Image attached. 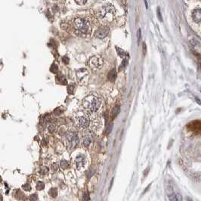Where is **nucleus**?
I'll use <instances>...</instances> for the list:
<instances>
[{"instance_id":"nucleus-1","label":"nucleus","mask_w":201,"mask_h":201,"mask_svg":"<svg viewBox=\"0 0 201 201\" xmlns=\"http://www.w3.org/2000/svg\"><path fill=\"white\" fill-rule=\"evenodd\" d=\"M61 27L76 37H86L91 35L93 26L89 18L76 16L63 20L61 22Z\"/></svg>"},{"instance_id":"nucleus-2","label":"nucleus","mask_w":201,"mask_h":201,"mask_svg":"<svg viewBox=\"0 0 201 201\" xmlns=\"http://www.w3.org/2000/svg\"><path fill=\"white\" fill-rule=\"evenodd\" d=\"M82 107L83 110L90 114H95L98 112L102 107V100L95 94H90L83 99Z\"/></svg>"},{"instance_id":"nucleus-3","label":"nucleus","mask_w":201,"mask_h":201,"mask_svg":"<svg viewBox=\"0 0 201 201\" xmlns=\"http://www.w3.org/2000/svg\"><path fill=\"white\" fill-rule=\"evenodd\" d=\"M91 114L85 111V110H78L74 113L73 117L75 122L79 128L86 129L91 124Z\"/></svg>"},{"instance_id":"nucleus-4","label":"nucleus","mask_w":201,"mask_h":201,"mask_svg":"<svg viewBox=\"0 0 201 201\" xmlns=\"http://www.w3.org/2000/svg\"><path fill=\"white\" fill-rule=\"evenodd\" d=\"M116 10L112 5H106L98 9L97 18L102 22H112L115 18Z\"/></svg>"},{"instance_id":"nucleus-5","label":"nucleus","mask_w":201,"mask_h":201,"mask_svg":"<svg viewBox=\"0 0 201 201\" xmlns=\"http://www.w3.org/2000/svg\"><path fill=\"white\" fill-rule=\"evenodd\" d=\"M63 142L70 152L73 151L79 144V137L77 133L73 130L68 129L64 135Z\"/></svg>"},{"instance_id":"nucleus-6","label":"nucleus","mask_w":201,"mask_h":201,"mask_svg":"<svg viewBox=\"0 0 201 201\" xmlns=\"http://www.w3.org/2000/svg\"><path fill=\"white\" fill-rule=\"evenodd\" d=\"M103 64H104L103 59L101 56H98V55L93 56L89 60V65L91 69L93 70L100 69L102 67Z\"/></svg>"},{"instance_id":"nucleus-7","label":"nucleus","mask_w":201,"mask_h":201,"mask_svg":"<svg viewBox=\"0 0 201 201\" xmlns=\"http://www.w3.org/2000/svg\"><path fill=\"white\" fill-rule=\"evenodd\" d=\"M85 164H86V158L85 155L83 154H79L76 155L73 161V165L76 167V169L80 170L85 166Z\"/></svg>"},{"instance_id":"nucleus-8","label":"nucleus","mask_w":201,"mask_h":201,"mask_svg":"<svg viewBox=\"0 0 201 201\" xmlns=\"http://www.w3.org/2000/svg\"><path fill=\"white\" fill-rule=\"evenodd\" d=\"M109 27L107 26H100L99 28L97 29V30L95 32V37L96 38H98V39H104L105 38L108 34L109 33Z\"/></svg>"},{"instance_id":"nucleus-9","label":"nucleus","mask_w":201,"mask_h":201,"mask_svg":"<svg viewBox=\"0 0 201 201\" xmlns=\"http://www.w3.org/2000/svg\"><path fill=\"white\" fill-rule=\"evenodd\" d=\"M76 76L77 81L79 82V83H82V82H83L85 79H86L88 78L89 72L85 68H81V69L78 70L77 71H76Z\"/></svg>"},{"instance_id":"nucleus-10","label":"nucleus","mask_w":201,"mask_h":201,"mask_svg":"<svg viewBox=\"0 0 201 201\" xmlns=\"http://www.w3.org/2000/svg\"><path fill=\"white\" fill-rule=\"evenodd\" d=\"M192 18L194 21L197 24H200L201 23V9L197 8L193 11L192 12Z\"/></svg>"},{"instance_id":"nucleus-11","label":"nucleus","mask_w":201,"mask_h":201,"mask_svg":"<svg viewBox=\"0 0 201 201\" xmlns=\"http://www.w3.org/2000/svg\"><path fill=\"white\" fill-rule=\"evenodd\" d=\"M91 141H92V138H91V135L89 133V134H85V135L83 138V140H82V144L83 147H89L90 145V144L91 143Z\"/></svg>"},{"instance_id":"nucleus-12","label":"nucleus","mask_w":201,"mask_h":201,"mask_svg":"<svg viewBox=\"0 0 201 201\" xmlns=\"http://www.w3.org/2000/svg\"><path fill=\"white\" fill-rule=\"evenodd\" d=\"M169 201H182V197L180 193L174 192L169 195Z\"/></svg>"},{"instance_id":"nucleus-13","label":"nucleus","mask_w":201,"mask_h":201,"mask_svg":"<svg viewBox=\"0 0 201 201\" xmlns=\"http://www.w3.org/2000/svg\"><path fill=\"white\" fill-rule=\"evenodd\" d=\"M120 113V106L116 105L111 110V114H110V116H111L112 120H114L116 116H118V114Z\"/></svg>"},{"instance_id":"nucleus-14","label":"nucleus","mask_w":201,"mask_h":201,"mask_svg":"<svg viewBox=\"0 0 201 201\" xmlns=\"http://www.w3.org/2000/svg\"><path fill=\"white\" fill-rule=\"evenodd\" d=\"M14 197H16V199L19 200H23L25 199V194L23 193L20 190H16V191H14Z\"/></svg>"},{"instance_id":"nucleus-15","label":"nucleus","mask_w":201,"mask_h":201,"mask_svg":"<svg viewBox=\"0 0 201 201\" xmlns=\"http://www.w3.org/2000/svg\"><path fill=\"white\" fill-rule=\"evenodd\" d=\"M108 79H109L110 81H111V82L115 81V79H116V70L113 69L111 71H110V73H108Z\"/></svg>"},{"instance_id":"nucleus-16","label":"nucleus","mask_w":201,"mask_h":201,"mask_svg":"<svg viewBox=\"0 0 201 201\" xmlns=\"http://www.w3.org/2000/svg\"><path fill=\"white\" fill-rule=\"evenodd\" d=\"M49 169L48 168L47 166H43L40 167V169H39V174H40L41 175H43V176H44V175H46L48 173H49Z\"/></svg>"},{"instance_id":"nucleus-17","label":"nucleus","mask_w":201,"mask_h":201,"mask_svg":"<svg viewBox=\"0 0 201 201\" xmlns=\"http://www.w3.org/2000/svg\"><path fill=\"white\" fill-rule=\"evenodd\" d=\"M59 166L61 167L62 169H66L68 168L69 164H68V162L65 160H61L60 161V163H59Z\"/></svg>"},{"instance_id":"nucleus-18","label":"nucleus","mask_w":201,"mask_h":201,"mask_svg":"<svg viewBox=\"0 0 201 201\" xmlns=\"http://www.w3.org/2000/svg\"><path fill=\"white\" fill-rule=\"evenodd\" d=\"M116 51H117L118 55H120V57H122V58H127L128 57L127 53L125 52V51H124L122 49H120V48H118V47H116Z\"/></svg>"},{"instance_id":"nucleus-19","label":"nucleus","mask_w":201,"mask_h":201,"mask_svg":"<svg viewBox=\"0 0 201 201\" xmlns=\"http://www.w3.org/2000/svg\"><path fill=\"white\" fill-rule=\"evenodd\" d=\"M49 194L50 195V197L55 198L58 196V190L57 188H51L49 191Z\"/></svg>"},{"instance_id":"nucleus-20","label":"nucleus","mask_w":201,"mask_h":201,"mask_svg":"<svg viewBox=\"0 0 201 201\" xmlns=\"http://www.w3.org/2000/svg\"><path fill=\"white\" fill-rule=\"evenodd\" d=\"M36 188H37V191L44 190V188H45V184L43 181H38L37 183V185H36Z\"/></svg>"},{"instance_id":"nucleus-21","label":"nucleus","mask_w":201,"mask_h":201,"mask_svg":"<svg viewBox=\"0 0 201 201\" xmlns=\"http://www.w3.org/2000/svg\"><path fill=\"white\" fill-rule=\"evenodd\" d=\"M56 130H57V128H56V126L55 124H50L48 127V131L49 133H51V134L56 132Z\"/></svg>"},{"instance_id":"nucleus-22","label":"nucleus","mask_w":201,"mask_h":201,"mask_svg":"<svg viewBox=\"0 0 201 201\" xmlns=\"http://www.w3.org/2000/svg\"><path fill=\"white\" fill-rule=\"evenodd\" d=\"M129 63V60H128V57L127 58H125V59H124L123 61H122V64H121V65H120V70H121L122 69H124L125 67L128 65Z\"/></svg>"},{"instance_id":"nucleus-23","label":"nucleus","mask_w":201,"mask_h":201,"mask_svg":"<svg viewBox=\"0 0 201 201\" xmlns=\"http://www.w3.org/2000/svg\"><path fill=\"white\" fill-rule=\"evenodd\" d=\"M63 112H64V108H62V107H61V108H57L55 110H54V114H55V116H59V115L62 114Z\"/></svg>"},{"instance_id":"nucleus-24","label":"nucleus","mask_w":201,"mask_h":201,"mask_svg":"<svg viewBox=\"0 0 201 201\" xmlns=\"http://www.w3.org/2000/svg\"><path fill=\"white\" fill-rule=\"evenodd\" d=\"M67 91L69 94H73L74 91H75V86L73 84H70L68 86H67Z\"/></svg>"},{"instance_id":"nucleus-25","label":"nucleus","mask_w":201,"mask_h":201,"mask_svg":"<svg viewBox=\"0 0 201 201\" xmlns=\"http://www.w3.org/2000/svg\"><path fill=\"white\" fill-rule=\"evenodd\" d=\"M192 178H193L194 179L195 181H200L201 180V173H194L193 175V176H192Z\"/></svg>"},{"instance_id":"nucleus-26","label":"nucleus","mask_w":201,"mask_h":201,"mask_svg":"<svg viewBox=\"0 0 201 201\" xmlns=\"http://www.w3.org/2000/svg\"><path fill=\"white\" fill-rule=\"evenodd\" d=\"M58 166L59 165L56 164V163H53L51 166V171L52 173H56L58 171Z\"/></svg>"},{"instance_id":"nucleus-27","label":"nucleus","mask_w":201,"mask_h":201,"mask_svg":"<svg viewBox=\"0 0 201 201\" xmlns=\"http://www.w3.org/2000/svg\"><path fill=\"white\" fill-rule=\"evenodd\" d=\"M83 201H89V195L88 192H85V193L83 194Z\"/></svg>"},{"instance_id":"nucleus-28","label":"nucleus","mask_w":201,"mask_h":201,"mask_svg":"<svg viewBox=\"0 0 201 201\" xmlns=\"http://www.w3.org/2000/svg\"><path fill=\"white\" fill-rule=\"evenodd\" d=\"M22 187L25 191H30L31 190V187L30 185V184H25V185H23Z\"/></svg>"},{"instance_id":"nucleus-29","label":"nucleus","mask_w":201,"mask_h":201,"mask_svg":"<svg viewBox=\"0 0 201 201\" xmlns=\"http://www.w3.org/2000/svg\"><path fill=\"white\" fill-rule=\"evenodd\" d=\"M30 201H36L37 200V194H32V195L30 196Z\"/></svg>"},{"instance_id":"nucleus-30","label":"nucleus","mask_w":201,"mask_h":201,"mask_svg":"<svg viewBox=\"0 0 201 201\" xmlns=\"http://www.w3.org/2000/svg\"><path fill=\"white\" fill-rule=\"evenodd\" d=\"M86 1L87 0H75V2L77 3V4H79V5H84L86 2Z\"/></svg>"},{"instance_id":"nucleus-31","label":"nucleus","mask_w":201,"mask_h":201,"mask_svg":"<svg viewBox=\"0 0 201 201\" xmlns=\"http://www.w3.org/2000/svg\"><path fill=\"white\" fill-rule=\"evenodd\" d=\"M157 16H158V18H160V20L161 21H162V15H161V13H160V8H157Z\"/></svg>"},{"instance_id":"nucleus-32","label":"nucleus","mask_w":201,"mask_h":201,"mask_svg":"<svg viewBox=\"0 0 201 201\" xmlns=\"http://www.w3.org/2000/svg\"><path fill=\"white\" fill-rule=\"evenodd\" d=\"M112 127H113V125H112V124H111V125H110H110H109V126H108V127H107V130H106V132H107L108 134V133H110V132H111Z\"/></svg>"},{"instance_id":"nucleus-33","label":"nucleus","mask_w":201,"mask_h":201,"mask_svg":"<svg viewBox=\"0 0 201 201\" xmlns=\"http://www.w3.org/2000/svg\"><path fill=\"white\" fill-rule=\"evenodd\" d=\"M141 30L139 29L138 31V33H137V36H138V41L140 40V37H141Z\"/></svg>"},{"instance_id":"nucleus-34","label":"nucleus","mask_w":201,"mask_h":201,"mask_svg":"<svg viewBox=\"0 0 201 201\" xmlns=\"http://www.w3.org/2000/svg\"><path fill=\"white\" fill-rule=\"evenodd\" d=\"M195 100H196V102H197V104H200V105H201V100L200 99H199L198 97H195Z\"/></svg>"},{"instance_id":"nucleus-35","label":"nucleus","mask_w":201,"mask_h":201,"mask_svg":"<svg viewBox=\"0 0 201 201\" xmlns=\"http://www.w3.org/2000/svg\"><path fill=\"white\" fill-rule=\"evenodd\" d=\"M143 51H144V54L146 53V45L144 43H143Z\"/></svg>"},{"instance_id":"nucleus-36","label":"nucleus","mask_w":201,"mask_h":201,"mask_svg":"<svg viewBox=\"0 0 201 201\" xmlns=\"http://www.w3.org/2000/svg\"><path fill=\"white\" fill-rule=\"evenodd\" d=\"M144 2H145V7H146V8H148V2L146 0H144Z\"/></svg>"},{"instance_id":"nucleus-37","label":"nucleus","mask_w":201,"mask_h":201,"mask_svg":"<svg viewBox=\"0 0 201 201\" xmlns=\"http://www.w3.org/2000/svg\"><path fill=\"white\" fill-rule=\"evenodd\" d=\"M0 201H2V197L1 196V194H0Z\"/></svg>"}]
</instances>
